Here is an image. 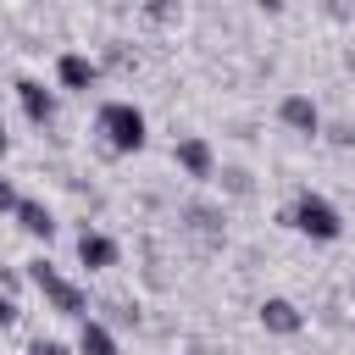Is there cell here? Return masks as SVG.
<instances>
[{"mask_svg":"<svg viewBox=\"0 0 355 355\" xmlns=\"http://www.w3.org/2000/svg\"><path fill=\"white\" fill-rule=\"evenodd\" d=\"M94 133H100V144L111 155H139L144 139H150V122H144V111L133 100H105L100 116H94Z\"/></svg>","mask_w":355,"mask_h":355,"instance_id":"6da1fadb","label":"cell"},{"mask_svg":"<svg viewBox=\"0 0 355 355\" xmlns=\"http://www.w3.org/2000/svg\"><path fill=\"white\" fill-rule=\"evenodd\" d=\"M283 222L294 227V233H305V239H316V244H333L338 233H344V216H338V205L333 200H322V194H294V205L283 211Z\"/></svg>","mask_w":355,"mask_h":355,"instance_id":"7a4b0ae2","label":"cell"},{"mask_svg":"<svg viewBox=\"0 0 355 355\" xmlns=\"http://www.w3.org/2000/svg\"><path fill=\"white\" fill-rule=\"evenodd\" d=\"M28 283H33V288L50 300V311H55V316H78V322L89 316V294H83L72 277H61V272H55L44 255H33V261H28Z\"/></svg>","mask_w":355,"mask_h":355,"instance_id":"3957f363","label":"cell"},{"mask_svg":"<svg viewBox=\"0 0 355 355\" xmlns=\"http://www.w3.org/2000/svg\"><path fill=\"white\" fill-rule=\"evenodd\" d=\"M277 122H283L288 133H305V139H316V133H322V111H316V100H311V94H300V89L277 100Z\"/></svg>","mask_w":355,"mask_h":355,"instance_id":"277c9868","label":"cell"},{"mask_svg":"<svg viewBox=\"0 0 355 355\" xmlns=\"http://www.w3.org/2000/svg\"><path fill=\"white\" fill-rule=\"evenodd\" d=\"M17 105L33 128H50L55 122V89H44L39 78H17Z\"/></svg>","mask_w":355,"mask_h":355,"instance_id":"5b68a950","label":"cell"},{"mask_svg":"<svg viewBox=\"0 0 355 355\" xmlns=\"http://www.w3.org/2000/svg\"><path fill=\"white\" fill-rule=\"evenodd\" d=\"M172 161L183 166V178H216V150H211V139H200V133H189V139H178V150H172Z\"/></svg>","mask_w":355,"mask_h":355,"instance_id":"8992f818","label":"cell"},{"mask_svg":"<svg viewBox=\"0 0 355 355\" xmlns=\"http://www.w3.org/2000/svg\"><path fill=\"white\" fill-rule=\"evenodd\" d=\"M94 78H100L94 55H83V50H61V61H55V83H61V89L83 94V89H94Z\"/></svg>","mask_w":355,"mask_h":355,"instance_id":"52a82bcc","label":"cell"},{"mask_svg":"<svg viewBox=\"0 0 355 355\" xmlns=\"http://www.w3.org/2000/svg\"><path fill=\"white\" fill-rule=\"evenodd\" d=\"M116 239L111 233H100V227H83L78 233V266H89V272H105V266H116Z\"/></svg>","mask_w":355,"mask_h":355,"instance_id":"ba28073f","label":"cell"},{"mask_svg":"<svg viewBox=\"0 0 355 355\" xmlns=\"http://www.w3.org/2000/svg\"><path fill=\"white\" fill-rule=\"evenodd\" d=\"M261 327H266V333H277V338H294V333L305 327V316H300V305H294V300L272 294V300H261Z\"/></svg>","mask_w":355,"mask_h":355,"instance_id":"9c48e42d","label":"cell"},{"mask_svg":"<svg viewBox=\"0 0 355 355\" xmlns=\"http://www.w3.org/2000/svg\"><path fill=\"white\" fill-rule=\"evenodd\" d=\"M11 216H17V227H22V233H28V239H44V244H50V239H55V211H50V205H44V200H28V194H22V200H17V211H11Z\"/></svg>","mask_w":355,"mask_h":355,"instance_id":"30bf717a","label":"cell"},{"mask_svg":"<svg viewBox=\"0 0 355 355\" xmlns=\"http://www.w3.org/2000/svg\"><path fill=\"white\" fill-rule=\"evenodd\" d=\"M78 355H116V333L100 322V316H83L78 322V344H72Z\"/></svg>","mask_w":355,"mask_h":355,"instance_id":"8fae6325","label":"cell"},{"mask_svg":"<svg viewBox=\"0 0 355 355\" xmlns=\"http://www.w3.org/2000/svg\"><path fill=\"white\" fill-rule=\"evenodd\" d=\"M28 355H78L72 344H61V338H33L28 344Z\"/></svg>","mask_w":355,"mask_h":355,"instance_id":"7c38bea8","label":"cell"},{"mask_svg":"<svg viewBox=\"0 0 355 355\" xmlns=\"http://www.w3.org/2000/svg\"><path fill=\"white\" fill-rule=\"evenodd\" d=\"M17 200H22V194H17V183L0 172V216H11V211H17Z\"/></svg>","mask_w":355,"mask_h":355,"instance_id":"4fadbf2b","label":"cell"},{"mask_svg":"<svg viewBox=\"0 0 355 355\" xmlns=\"http://www.w3.org/2000/svg\"><path fill=\"white\" fill-rule=\"evenodd\" d=\"M11 322H17V300H11V294H0V327H11Z\"/></svg>","mask_w":355,"mask_h":355,"instance_id":"5bb4252c","label":"cell"},{"mask_svg":"<svg viewBox=\"0 0 355 355\" xmlns=\"http://www.w3.org/2000/svg\"><path fill=\"white\" fill-rule=\"evenodd\" d=\"M327 139H333V144H349V139H355V128H349V122H333V133H327Z\"/></svg>","mask_w":355,"mask_h":355,"instance_id":"9a60e30c","label":"cell"},{"mask_svg":"<svg viewBox=\"0 0 355 355\" xmlns=\"http://www.w3.org/2000/svg\"><path fill=\"white\" fill-rule=\"evenodd\" d=\"M6 150H11V133H6V128H0V161H6Z\"/></svg>","mask_w":355,"mask_h":355,"instance_id":"2e32d148","label":"cell"}]
</instances>
